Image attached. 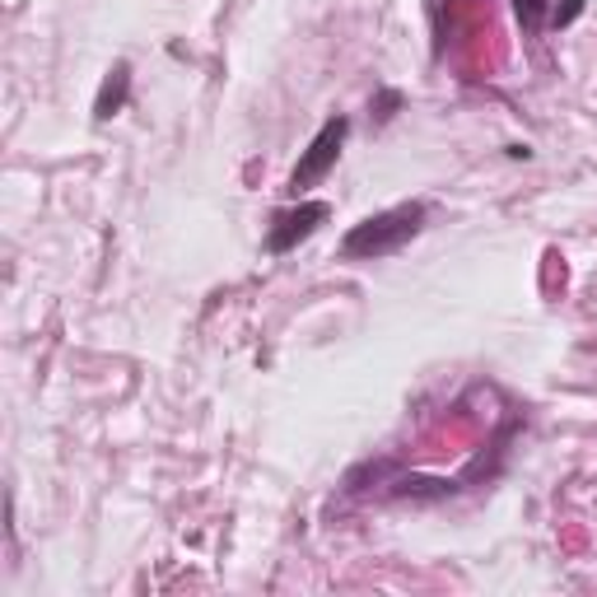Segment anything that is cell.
Returning <instances> with one entry per match:
<instances>
[{"instance_id":"obj_4","label":"cell","mask_w":597,"mask_h":597,"mask_svg":"<svg viewBox=\"0 0 597 597\" xmlns=\"http://www.w3.org/2000/svg\"><path fill=\"white\" fill-rule=\"evenodd\" d=\"M458 490L462 481H439V476H392V486L384 495L388 499H448Z\"/></svg>"},{"instance_id":"obj_8","label":"cell","mask_w":597,"mask_h":597,"mask_svg":"<svg viewBox=\"0 0 597 597\" xmlns=\"http://www.w3.org/2000/svg\"><path fill=\"white\" fill-rule=\"evenodd\" d=\"M374 108H378V122H388V117L401 108V93H397V89H384V93H378V103H374Z\"/></svg>"},{"instance_id":"obj_5","label":"cell","mask_w":597,"mask_h":597,"mask_svg":"<svg viewBox=\"0 0 597 597\" xmlns=\"http://www.w3.org/2000/svg\"><path fill=\"white\" fill-rule=\"evenodd\" d=\"M127 89H131V66H127V61H117V66H112V76L103 80L99 103H93V117H99V122H108V117L122 112V103H127Z\"/></svg>"},{"instance_id":"obj_3","label":"cell","mask_w":597,"mask_h":597,"mask_svg":"<svg viewBox=\"0 0 597 597\" xmlns=\"http://www.w3.org/2000/svg\"><path fill=\"white\" fill-rule=\"evenodd\" d=\"M327 215H331L327 201H304V206H295V210H280L276 220H271V229H267V252H290V248H299L308 233H318V225H327Z\"/></svg>"},{"instance_id":"obj_1","label":"cell","mask_w":597,"mask_h":597,"mask_svg":"<svg viewBox=\"0 0 597 597\" xmlns=\"http://www.w3.org/2000/svg\"><path fill=\"white\" fill-rule=\"evenodd\" d=\"M425 229V206L411 201V206H392L384 215H369L360 220L346 238H341V252L346 257H360V261H374V257H392L397 248H406L411 238Z\"/></svg>"},{"instance_id":"obj_6","label":"cell","mask_w":597,"mask_h":597,"mask_svg":"<svg viewBox=\"0 0 597 597\" xmlns=\"http://www.w3.org/2000/svg\"><path fill=\"white\" fill-rule=\"evenodd\" d=\"M514 14H518V29L537 38L551 23V0H514Z\"/></svg>"},{"instance_id":"obj_2","label":"cell","mask_w":597,"mask_h":597,"mask_svg":"<svg viewBox=\"0 0 597 597\" xmlns=\"http://www.w3.org/2000/svg\"><path fill=\"white\" fill-rule=\"evenodd\" d=\"M346 136H350V122L346 117H327L322 131L308 140V150L299 155L295 163V173H290V192H308L314 182H322L331 169H337V159H341V146H346Z\"/></svg>"},{"instance_id":"obj_7","label":"cell","mask_w":597,"mask_h":597,"mask_svg":"<svg viewBox=\"0 0 597 597\" xmlns=\"http://www.w3.org/2000/svg\"><path fill=\"white\" fill-rule=\"evenodd\" d=\"M579 10H584V0H565V6L551 10V23H556V29H565V23H575V19H579Z\"/></svg>"}]
</instances>
